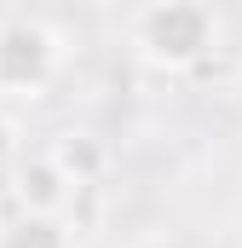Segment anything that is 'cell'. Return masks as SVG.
<instances>
[{
    "label": "cell",
    "mask_w": 242,
    "mask_h": 248,
    "mask_svg": "<svg viewBox=\"0 0 242 248\" xmlns=\"http://www.w3.org/2000/svg\"><path fill=\"white\" fill-rule=\"evenodd\" d=\"M63 69V35L46 17L6 12L0 17V104H35Z\"/></svg>",
    "instance_id": "obj_1"
},
{
    "label": "cell",
    "mask_w": 242,
    "mask_h": 248,
    "mask_svg": "<svg viewBox=\"0 0 242 248\" xmlns=\"http://www.w3.org/2000/svg\"><path fill=\"white\" fill-rule=\"evenodd\" d=\"M133 46L138 58L156 63V69H190L213 52L219 41V17L213 6H196V0H162V6H144L133 12Z\"/></svg>",
    "instance_id": "obj_2"
},
{
    "label": "cell",
    "mask_w": 242,
    "mask_h": 248,
    "mask_svg": "<svg viewBox=\"0 0 242 248\" xmlns=\"http://www.w3.org/2000/svg\"><path fill=\"white\" fill-rule=\"evenodd\" d=\"M69 190H75V185L63 179L46 156H35V162L17 168V202H23V214H46V219H58L63 202H69Z\"/></svg>",
    "instance_id": "obj_3"
},
{
    "label": "cell",
    "mask_w": 242,
    "mask_h": 248,
    "mask_svg": "<svg viewBox=\"0 0 242 248\" xmlns=\"http://www.w3.org/2000/svg\"><path fill=\"white\" fill-rule=\"evenodd\" d=\"M46 162L81 190V185H98V173H104V144H98L92 133H58V144L46 150Z\"/></svg>",
    "instance_id": "obj_4"
},
{
    "label": "cell",
    "mask_w": 242,
    "mask_h": 248,
    "mask_svg": "<svg viewBox=\"0 0 242 248\" xmlns=\"http://www.w3.org/2000/svg\"><path fill=\"white\" fill-rule=\"evenodd\" d=\"M0 248H75L69 243V225L63 219H46V214H23L0 231Z\"/></svg>",
    "instance_id": "obj_5"
},
{
    "label": "cell",
    "mask_w": 242,
    "mask_h": 248,
    "mask_svg": "<svg viewBox=\"0 0 242 248\" xmlns=\"http://www.w3.org/2000/svg\"><path fill=\"white\" fill-rule=\"evenodd\" d=\"M12 156H17V127H12V116L0 110V173L12 168Z\"/></svg>",
    "instance_id": "obj_6"
},
{
    "label": "cell",
    "mask_w": 242,
    "mask_h": 248,
    "mask_svg": "<svg viewBox=\"0 0 242 248\" xmlns=\"http://www.w3.org/2000/svg\"><path fill=\"white\" fill-rule=\"evenodd\" d=\"M237 98H242V58H237Z\"/></svg>",
    "instance_id": "obj_7"
},
{
    "label": "cell",
    "mask_w": 242,
    "mask_h": 248,
    "mask_svg": "<svg viewBox=\"0 0 242 248\" xmlns=\"http://www.w3.org/2000/svg\"><path fill=\"white\" fill-rule=\"evenodd\" d=\"M0 231H6V214H0Z\"/></svg>",
    "instance_id": "obj_8"
}]
</instances>
